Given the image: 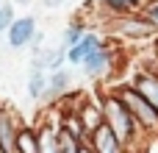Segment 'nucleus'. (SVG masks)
Listing matches in <instances>:
<instances>
[{
    "label": "nucleus",
    "mask_w": 158,
    "mask_h": 153,
    "mask_svg": "<svg viewBox=\"0 0 158 153\" xmlns=\"http://www.w3.org/2000/svg\"><path fill=\"white\" fill-rule=\"evenodd\" d=\"M78 153H94V151H92L89 145H81V151H78Z\"/></svg>",
    "instance_id": "obj_20"
},
{
    "label": "nucleus",
    "mask_w": 158,
    "mask_h": 153,
    "mask_svg": "<svg viewBox=\"0 0 158 153\" xmlns=\"http://www.w3.org/2000/svg\"><path fill=\"white\" fill-rule=\"evenodd\" d=\"M128 84H131L139 95H144V98L158 109V61L150 56V50H147V56L133 67Z\"/></svg>",
    "instance_id": "obj_4"
},
{
    "label": "nucleus",
    "mask_w": 158,
    "mask_h": 153,
    "mask_svg": "<svg viewBox=\"0 0 158 153\" xmlns=\"http://www.w3.org/2000/svg\"><path fill=\"white\" fill-rule=\"evenodd\" d=\"M114 92L122 98V103L131 109V114L136 117V123L142 125V131H144L147 137L158 134V109L144 98V95H139L128 81H125V84H114Z\"/></svg>",
    "instance_id": "obj_2"
},
{
    "label": "nucleus",
    "mask_w": 158,
    "mask_h": 153,
    "mask_svg": "<svg viewBox=\"0 0 158 153\" xmlns=\"http://www.w3.org/2000/svg\"><path fill=\"white\" fill-rule=\"evenodd\" d=\"M36 33H39V25H36V17H33V14L17 17V20L11 22V28L6 31V45H8V50L31 47V42H33Z\"/></svg>",
    "instance_id": "obj_6"
},
{
    "label": "nucleus",
    "mask_w": 158,
    "mask_h": 153,
    "mask_svg": "<svg viewBox=\"0 0 158 153\" xmlns=\"http://www.w3.org/2000/svg\"><path fill=\"white\" fill-rule=\"evenodd\" d=\"M0 106H3V103H0Z\"/></svg>",
    "instance_id": "obj_22"
},
{
    "label": "nucleus",
    "mask_w": 158,
    "mask_h": 153,
    "mask_svg": "<svg viewBox=\"0 0 158 153\" xmlns=\"http://www.w3.org/2000/svg\"><path fill=\"white\" fill-rule=\"evenodd\" d=\"M89 148L94 153H131L119 139H117V134H114L106 123H100V125L89 134Z\"/></svg>",
    "instance_id": "obj_9"
},
{
    "label": "nucleus",
    "mask_w": 158,
    "mask_h": 153,
    "mask_svg": "<svg viewBox=\"0 0 158 153\" xmlns=\"http://www.w3.org/2000/svg\"><path fill=\"white\" fill-rule=\"evenodd\" d=\"M114 67H117V42L108 36L106 45H103L100 50H94V53L81 64V72H83V78H89V81H103V78H108V75L114 72Z\"/></svg>",
    "instance_id": "obj_5"
},
{
    "label": "nucleus",
    "mask_w": 158,
    "mask_h": 153,
    "mask_svg": "<svg viewBox=\"0 0 158 153\" xmlns=\"http://www.w3.org/2000/svg\"><path fill=\"white\" fill-rule=\"evenodd\" d=\"M111 36L122 39V42H147L150 45L158 36V31L142 11H136V14H128V17H114L111 20Z\"/></svg>",
    "instance_id": "obj_3"
},
{
    "label": "nucleus",
    "mask_w": 158,
    "mask_h": 153,
    "mask_svg": "<svg viewBox=\"0 0 158 153\" xmlns=\"http://www.w3.org/2000/svg\"><path fill=\"white\" fill-rule=\"evenodd\" d=\"M150 56H153V59L158 61V36L153 39V42H150Z\"/></svg>",
    "instance_id": "obj_17"
},
{
    "label": "nucleus",
    "mask_w": 158,
    "mask_h": 153,
    "mask_svg": "<svg viewBox=\"0 0 158 153\" xmlns=\"http://www.w3.org/2000/svg\"><path fill=\"white\" fill-rule=\"evenodd\" d=\"M17 153H39V137L33 125H22L17 134Z\"/></svg>",
    "instance_id": "obj_13"
},
{
    "label": "nucleus",
    "mask_w": 158,
    "mask_h": 153,
    "mask_svg": "<svg viewBox=\"0 0 158 153\" xmlns=\"http://www.w3.org/2000/svg\"><path fill=\"white\" fill-rule=\"evenodd\" d=\"M72 84H75V72H72L69 67L50 72V78H47V89H44L42 103H47V106H58V103H61V100L72 92Z\"/></svg>",
    "instance_id": "obj_7"
},
{
    "label": "nucleus",
    "mask_w": 158,
    "mask_h": 153,
    "mask_svg": "<svg viewBox=\"0 0 158 153\" xmlns=\"http://www.w3.org/2000/svg\"><path fill=\"white\" fill-rule=\"evenodd\" d=\"M97 100H100V111H103V123L117 134V139L128 148V151H139L147 139V134L142 131V125L136 123V117L131 114V109L122 103V98L114 92V86H100L97 89Z\"/></svg>",
    "instance_id": "obj_1"
},
{
    "label": "nucleus",
    "mask_w": 158,
    "mask_h": 153,
    "mask_svg": "<svg viewBox=\"0 0 158 153\" xmlns=\"http://www.w3.org/2000/svg\"><path fill=\"white\" fill-rule=\"evenodd\" d=\"M47 78H50V72H44L42 67H36V64H28V98L33 100V103H42V98H44V89H47Z\"/></svg>",
    "instance_id": "obj_11"
},
{
    "label": "nucleus",
    "mask_w": 158,
    "mask_h": 153,
    "mask_svg": "<svg viewBox=\"0 0 158 153\" xmlns=\"http://www.w3.org/2000/svg\"><path fill=\"white\" fill-rule=\"evenodd\" d=\"M42 6L44 8H58V6H64V0H42Z\"/></svg>",
    "instance_id": "obj_16"
},
{
    "label": "nucleus",
    "mask_w": 158,
    "mask_h": 153,
    "mask_svg": "<svg viewBox=\"0 0 158 153\" xmlns=\"http://www.w3.org/2000/svg\"><path fill=\"white\" fill-rule=\"evenodd\" d=\"M17 20V11H14V3L11 0H3L0 3V33H6L11 28V22Z\"/></svg>",
    "instance_id": "obj_14"
},
{
    "label": "nucleus",
    "mask_w": 158,
    "mask_h": 153,
    "mask_svg": "<svg viewBox=\"0 0 158 153\" xmlns=\"http://www.w3.org/2000/svg\"><path fill=\"white\" fill-rule=\"evenodd\" d=\"M103 45H106V36H103V33H97V31H89V33H86L75 47H69V50H67V64L81 67V64H83L94 50H100Z\"/></svg>",
    "instance_id": "obj_10"
},
{
    "label": "nucleus",
    "mask_w": 158,
    "mask_h": 153,
    "mask_svg": "<svg viewBox=\"0 0 158 153\" xmlns=\"http://www.w3.org/2000/svg\"><path fill=\"white\" fill-rule=\"evenodd\" d=\"M92 28H89V22L86 20H81V17H72L69 22H67V28H64V33H61V45L69 50V47H75L86 33H89Z\"/></svg>",
    "instance_id": "obj_12"
},
{
    "label": "nucleus",
    "mask_w": 158,
    "mask_h": 153,
    "mask_svg": "<svg viewBox=\"0 0 158 153\" xmlns=\"http://www.w3.org/2000/svg\"><path fill=\"white\" fill-rule=\"evenodd\" d=\"M142 14L156 25V31H158V0H147V3H144V8H142Z\"/></svg>",
    "instance_id": "obj_15"
},
{
    "label": "nucleus",
    "mask_w": 158,
    "mask_h": 153,
    "mask_svg": "<svg viewBox=\"0 0 158 153\" xmlns=\"http://www.w3.org/2000/svg\"><path fill=\"white\" fill-rule=\"evenodd\" d=\"M22 128V120L14 109L0 106V153H17V134Z\"/></svg>",
    "instance_id": "obj_8"
},
{
    "label": "nucleus",
    "mask_w": 158,
    "mask_h": 153,
    "mask_svg": "<svg viewBox=\"0 0 158 153\" xmlns=\"http://www.w3.org/2000/svg\"><path fill=\"white\" fill-rule=\"evenodd\" d=\"M0 3H3V0H0Z\"/></svg>",
    "instance_id": "obj_21"
},
{
    "label": "nucleus",
    "mask_w": 158,
    "mask_h": 153,
    "mask_svg": "<svg viewBox=\"0 0 158 153\" xmlns=\"http://www.w3.org/2000/svg\"><path fill=\"white\" fill-rule=\"evenodd\" d=\"M14 6H28V3H33V0H11Z\"/></svg>",
    "instance_id": "obj_19"
},
{
    "label": "nucleus",
    "mask_w": 158,
    "mask_h": 153,
    "mask_svg": "<svg viewBox=\"0 0 158 153\" xmlns=\"http://www.w3.org/2000/svg\"><path fill=\"white\" fill-rule=\"evenodd\" d=\"M125 3H131V6H133V8H139V11H142V8H144V3H147V0H125Z\"/></svg>",
    "instance_id": "obj_18"
}]
</instances>
